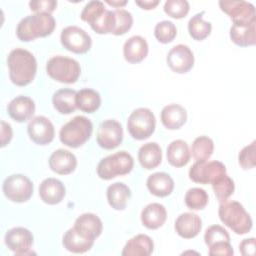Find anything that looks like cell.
I'll return each instance as SVG.
<instances>
[{
  "label": "cell",
  "mask_w": 256,
  "mask_h": 256,
  "mask_svg": "<svg viewBox=\"0 0 256 256\" xmlns=\"http://www.w3.org/2000/svg\"><path fill=\"white\" fill-rule=\"evenodd\" d=\"M219 6L232 19L233 23L256 22L255 7L250 2L244 0H221L219 1Z\"/></svg>",
  "instance_id": "obj_12"
},
{
  "label": "cell",
  "mask_w": 256,
  "mask_h": 256,
  "mask_svg": "<svg viewBox=\"0 0 256 256\" xmlns=\"http://www.w3.org/2000/svg\"><path fill=\"white\" fill-rule=\"evenodd\" d=\"M9 78L17 86L30 84L37 72V61L34 55L23 48L13 49L7 57Z\"/></svg>",
  "instance_id": "obj_1"
},
{
  "label": "cell",
  "mask_w": 256,
  "mask_h": 256,
  "mask_svg": "<svg viewBox=\"0 0 256 256\" xmlns=\"http://www.w3.org/2000/svg\"><path fill=\"white\" fill-rule=\"evenodd\" d=\"M255 238H248L244 239L239 244V250L242 255L244 256H252L255 253Z\"/></svg>",
  "instance_id": "obj_45"
},
{
  "label": "cell",
  "mask_w": 256,
  "mask_h": 256,
  "mask_svg": "<svg viewBox=\"0 0 256 256\" xmlns=\"http://www.w3.org/2000/svg\"><path fill=\"white\" fill-rule=\"evenodd\" d=\"M175 231L177 234L185 239L196 237L202 228L201 218L191 212H184L180 214L175 220Z\"/></svg>",
  "instance_id": "obj_18"
},
{
  "label": "cell",
  "mask_w": 256,
  "mask_h": 256,
  "mask_svg": "<svg viewBox=\"0 0 256 256\" xmlns=\"http://www.w3.org/2000/svg\"><path fill=\"white\" fill-rule=\"evenodd\" d=\"M60 41L64 48L76 54L88 52L92 45L90 35L78 26H67L61 31Z\"/></svg>",
  "instance_id": "obj_11"
},
{
  "label": "cell",
  "mask_w": 256,
  "mask_h": 256,
  "mask_svg": "<svg viewBox=\"0 0 256 256\" xmlns=\"http://www.w3.org/2000/svg\"><path fill=\"white\" fill-rule=\"evenodd\" d=\"M168 162L174 167H183L188 164L191 157L188 144L181 139L172 141L166 151Z\"/></svg>",
  "instance_id": "obj_28"
},
{
  "label": "cell",
  "mask_w": 256,
  "mask_h": 256,
  "mask_svg": "<svg viewBox=\"0 0 256 256\" xmlns=\"http://www.w3.org/2000/svg\"><path fill=\"white\" fill-rule=\"evenodd\" d=\"M30 9L35 13H49L53 12L57 7L55 0H33L29 2Z\"/></svg>",
  "instance_id": "obj_43"
},
{
  "label": "cell",
  "mask_w": 256,
  "mask_h": 256,
  "mask_svg": "<svg viewBox=\"0 0 256 256\" xmlns=\"http://www.w3.org/2000/svg\"><path fill=\"white\" fill-rule=\"evenodd\" d=\"M209 248V255L211 256H232L234 254L233 248L230 242L221 241L213 244Z\"/></svg>",
  "instance_id": "obj_44"
},
{
  "label": "cell",
  "mask_w": 256,
  "mask_h": 256,
  "mask_svg": "<svg viewBox=\"0 0 256 256\" xmlns=\"http://www.w3.org/2000/svg\"><path fill=\"white\" fill-rule=\"evenodd\" d=\"M214 151V142L208 136H198L192 143L191 153L196 161L208 160Z\"/></svg>",
  "instance_id": "obj_35"
},
{
  "label": "cell",
  "mask_w": 256,
  "mask_h": 256,
  "mask_svg": "<svg viewBox=\"0 0 256 256\" xmlns=\"http://www.w3.org/2000/svg\"><path fill=\"white\" fill-rule=\"evenodd\" d=\"M154 250L153 240L146 234H138L129 239L123 250L122 256H149Z\"/></svg>",
  "instance_id": "obj_25"
},
{
  "label": "cell",
  "mask_w": 256,
  "mask_h": 256,
  "mask_svg": "<svg viewBox=\"0 0 256 256\" xmlns=\"http://www.w3.org/2000/svg\"><path fill=\"white\" fill-rule=\"evenodd\" d=\"M185 204L191 210H201L208 204L207 192L199 187L190 188L185 194Z\"/></svg>",
  "instance_id": "obj_36"
},
{
  "label": "cell",
  "mask_w": 256,
  "mask_h": 256,
  "mask_svg": "<svg viewBox=\"0 0 256 256\" xmlns=\"http://www.w3.org/2000/svg\"><path fill=\"white\" fill-rule=\"evenodd\" d=\"M12 127L9 123L1 121V147H5L12 139Z\"/></svg>",
  "instance_id": "obj_46"
},
{
  "label": "cell",
  "mask_w": 256,
  "mask_h": 256,
  "mask_svg": "<svg viewBox=\"0 0 256 256\" xmlns=\"http://www.w3.org/2000/svg\"><path fill=\"white\" fill-rule=\"evenodd\" d=\"M113 13L115 16V25L112 34L119 36L128 32L133 25L132 14L125 9H115Z\"/></svg>",
  "instance_id": "obj_39"
},
{
  "label": "cell",
  "mask_w": 256,
  "mask_h": 256,
  "mask_svg": "<svg viewBox=\"0 0 256 256\" xmlns=\"http://www.w3.org/2000/svg\"><path fill=\"white\" fill-rule=\"evenodd\" d=\"M3 193L12 202L23 203L28 201L33 194L32 181L23 174L8 176L2 185Z\"/></svg>",
  "instance_id": "obj_9"
},
{
  "label": "cell",
  "mask_w": 256,
  "mask_h": 256,
  "mask_svg": "<svg viewBox=\"0 0 256 256\" xmlns=\"http://www.w3.org/2000/svg\"><path fill=\"white\" fill-rule=\"evenodd\" d=\"M77 92L70 88H62L54 92L52 96V103L54 108L61 114H70L75 111Z\"/></svg>",
  "instance_id": "obj_32"
},
{
  "label": "cell",
  "mask_w": 256,
  "mask_h": 256,
  "mask_svg": "<svg viewBox=\"0 0 256 256\" xmlns=\"http://www.w3.org/2000/svg\"><path fill=\"white\" fill-rule=\"evenodd\" d=\"M230 38L241 47L252 46L256 42V22L233 23L230 28Z\"/></svg>",
  "instance_id": "obj_24"
},
{
  "label": "cell",
  "mask_w": 256,
  "mask_h": 256,
  "mask_svg": "<svg viewBox=\"0 0 256 256\" xmlns=\"http://www.w3.org/2000/svg\"><path fill=\"white\" fill-rule=\"evenodd\" d=\"M212 189L220 202L226 201L234 192L235 184L227 174L222 175L212 183Z\"/></svg>",
  "instance_id": "obj_37"
},
{
  "label": "cell",
  "mask_w": 256,
  "mask_h": 256,
  "mask_svg": "<svg viewBox=\"0 0 256 256\" xmlns=\"http://www.w3.org/2000/svg\"><path fill=\"white\" fill-rule=\"evenodd\" d=\"M93 132V124L85 116H75L65 123L60 131V141L71 148H78L85 144L91 137Z\"/></svg>",
  "instance_id": "obj_5"
},
{
  "label": "cell",
  "mask_w": 256,
  "mask_h": 256,
  "mask_svg": "<svg viewBox=\"0 0 256 256\" xmlns=\"http://www.w3.org/2000/svg\"><path fill=\"white\" fill-rule=\"evenodd\" d=\"M46 72L54 80L60 83H75L80 74L81 67L78 61L66 56H53L46 63Z\"/></svg>",
  "instance_id": "obj_6"
},
{
  "label": "cell",
  "mask_w": 256,
  "mask_h": 256,
  "mask_svg": "<svg viewBox=\"0 0 256 256\" xmlns=\"http://www.w3.org/2000/svg\"><path fill=\"white\" fill-rule=\"evenodd\" d=\"M224 174H226V167L217 160L196 161L189 170V178L200 184H212Z\"/></svg>",
  "instance_id": "obj_10"
},
{
  "label": "cell",
  "mask_w": 256,
  "mask_h": 256,
  "mask_svg": "<svg viewBox=\"0 0 256 256\" xmlns=\"http://www.w3.org/2000/svg\"><path fill=\"white\" fill-rule=\"evenodd\" d=\"M156 119L153 112L144 107L131 112L127 120V129L132 138L144 140L149 138L155 131Z\"/></svg>",
  "instance_id": "obj_8"
},
{
  "label": "cell",
  "mask_w": 256,
  "mask_h": 256,
  "mask_svg": "<svg viewBox=\"0 0 256 256\" xmlns=\"http://www.w3.org/2000/svg\"><path fill=\"white\" fill-rule=\"evenodd\" d=\"M204 11L197 13L192 16L188 22V32L190 36L198 41L204 40L207 38L212 30V25L208 21L203 20Z\"/></svg>",
  "instance_id": "obj_34"
},
{
  "label": "cell",
  "mask_w": 256,
  "mask_h": 256,
  "mask_svg": "<svg viewBox=\"0 0 256 256\" xmlns=\"http://www.w3.org/2000/svg\"><path fill=\"white\" fill-rule=\"evenodd\" d=\"M30 139L38 145H47L54 139L55 129L52 122L45 116H36L27 126Z\"/></svg>",
  "instance_id": "obj_16"
},
{
  "label": "cell",
  "mask_w": 256,
  "mask_h": 256,
  "mask_svg": "<svg viewBox=\"0 0 256 256\" xmlns=\"http://www.w3.org/2000/svg\"><path fill=\"white\" fill-rule=\"evenodd\" d=\"M177 35V28L172 21L163 20L156 24L154 28V36L163 44L170 43Z\"/></svg>",
  "instance_id": "obj_38"
},
{
  "label": "cell",
  "mask_w": 256,
  "mask_h": 256,
  "mask_svg": "<svg viewBox=\"0 0 256 256\" xmlns=\"http://www.w3.org/2000/svg\"><path fill=\"white\" fill-rule=\"evenodd\" d=\"M146 185L151 194L157 197H166L174 189L172 177L165 172H155L151 174L146 181Z\"/></svg>",
  "instance_id": "obj_27"
},
{
  "label": "cell",
  "mask_w": 256,
  "mask_h": 256,
  "mask_svg": "<svg viewBox=\"0 0 256 256\" xmlns=\"http://www.w3.org/2000/svg\"><path fill=\"white\" fill-rule=\"evenodd\" d=\"M138 160L140 165L147 170L156 168L162 161V151L156 142L143 144L138 150Z\"/></svg>",
  "instance_id": "obj_29"
},
{
  "label": "cell",
  "mask_w": 256,
  "mask_h": 256,
  "mask_svg": "<svg viewBox=\"0 0 256 256\" xmlns=\"http://www.w3.org/2000/svg\"><path fill=\"white\" fill-rule=\"evenodd\" d=\"M107 4L113 6V7H116V8H120L122 6H125L127 4V1L126 0H106L105 1Z\"/></svg>",
  "instance_id": "obj_48"
},
{
  "label": "cell",
  "mask_w": 256,
  "mask_h": 256,
  "mask_svg": "<svg viewBox=\"0 0 256 256\" xmlns=\"http://www.w3.org/2000/svg\"><path fill=\"white\" fill-rule=\"evenodd\" d=\"M218 215L222 223L239 235L248 233L252 228V219L243 205L238 201L221 202Z\"/></svg>",
  "instance_id": "obj_3"
},
{
  "label": "cell",
  "mask_w": 256,
  "mask_h": 256,
  "mask_svg": "<svg viewBox=\"0 0 256 256\" xmlns=\"http://www.w3.org/2000/svg\"><path fill=\"white\" fill-rule=\"evenodd\" d=\"M94 241L95 239L73 226L65 232L62 243L64 248L72 253H85L92 248Z\"/></svg>",
  "instance_id": "obj_17"
},
{
  "label": "cell",
  "mask_w": 256,
  "mask_h": 256,
  "mask_svg": "<svg viewBox=\"0 0 256 256\" xmlns=\"http://www.w3.org/2000/svg\"><path fill=\"white\" fill-rule=\"evenodd\" d=\"M135 3L142 9L150 10L154 9L159 4V0H137Z\"/></svg>",
  "instance_id": "obj_47"
},
{
  "label": "cell",
  "mask_w": 256,
  "mask_h": 256,
  "mask_svg": "<svg viewBox=\"0 0 256 256\" xmlns=\"http://www.w3.org/2000/svg\"><path fill=\"white\" fill-rule=\"evenodd\" d=\"M123 140V128L122 125L114 119L104 120L100 123L96 141L98 145L106 150H111L118 147Z\"/></svg>",
  "instance_id": "obj_13"
},
{
  "label": "cell",
  "mask_w": 256,
  "mask_h": 256,
  "mask_svg": "<svg viewBox=\"0 0 256 256\" xmlns=\"http://www.w3.org/2000/svg\"><path fill=\"white\" fill-rule=\"evenodd\" d=\"M33 240L32 232L24 227H14L9 229L4 238L5 245L16 255L32 254L31 247L33 245Z\"/></svg>",
  "instance_id": "obj_14"
},
{
  "label": "cell",
  "mask_w": 256,
  "mask_h": 256,
  "mask_svg": "<svg viewBox=\"0 0 256 256\" xmlns=\"http://www.w3.org/2000/svg\"><path fill=\"white\" fill-rule=\"evenodd\" d=\"M77 166L76 156L65 149L55 150L49 157V167L51 170L60 175L72 173Z\"/></svg>",
  "instance_id": "obj_21"
},
{
  "label": "cell",
  "mask_w": 256,
  "mask_h": 256,
  "mask_svg": "<svg viewBox=\"0 0 256 256\" xmlns=\"http://www.w3.org/2000/svg\"><path fill=\"white\" fill-rule=\"evenodd\" d=\"M106 195L108 203L113 209L124 210L131 197V191L126 184L122 182H115L108 186Z\"/></svg>",
  "instance_id": "obj_30"
},
{
  "label": "cell",
  "mask_w": 256,
  "mask_h": 256,
  "mask_svg": "<svg viewBox=\"0 0 256 256\" xmlns=\"http://www.w3.org/2000/svg\"><path fill=\"white\" fill-rule=\"evenodd\" d=\"M162 124L169 130H176L182 127L187 120L186 109L179 104H168L163 107L160 114Z\"/></svg>",
  "instance_id": "obj_23"
},
{
  "label": "cell",
  "mask_w": 256,
  "mask_h": 256,
  "mask_svg": "<svg viewBox=\"0 0 256 256\" xmlns=\"http://www.w3.org/2000/svg\"><path fill=\"white\" fill-rule=\"evenodd\" d=\"M167 219V211L160 203H150L141 211V222L148 229H158Z\"/></svg>",
  "instance_id": "obj_26"
},
{
  "label": "cell",
  "mask_w": 256,
  "mask_h": 256,
  "mask_svg": "<svg viewBox=\"0 0 256 256\" xmlns=\"http://www.w3.org/2000/svg\"><path fill=\"white\" fill-rule=\"evenodd\" d=\"M75 102L79 110L86 113H94L101 105V96L94 89L83 88L77 92Z\"/></svg>",
  "instance_id": "obj_33"
},
{
  "label": "cell",
  "mask_w": 256,
  "mask_h": 256,
  "mask_svg": "<svg viewBox=\"0 0 256 256\" xmlns=\"http://www.w3.org/2000/svg\"><path fill=\"white\" fill-rule=\"evenodd\" d=\"M166 62L173 72L187 73L194 65V54L187 45L178 44L169 50Z\"/></svg>",
  "instance_id": "obj_15"
},
{
  "label": "cell",
  "mask_w": 256,
  "mask_h": 256,
  "mask_svg": "<svg viewBox=\"0 0 256 256\" xmlns=\"http://www.w3.org/2000/svg\"><path fill=\"white\" fill-rule=\"evenodd\" d=\"M80 17L98 34L112 33L114 29V13L111 10H107L101 1L92 0L88 2L84 6Z\"/></svg>",
  "instance_id": "obj_4"
},
{
  "label": "cell",
  "mask_w": 256,
  "mask_h": 256,
  "mask_svg": "<svg viewBox=\"0 0 256 256\" xmlns=\"http://www.w3.org/2000/svg\"><path fill=\"white\" fill-rule=\"evenodd\" d=\"M56 21L49 13H34L20 20L16 28V35L23 42L49 36L55 29Z\"/></svg>",
  "instance_id": "obj_2"
},
{
  "label": "cell",
  "mask_w": 256,
  "mask_h": 256,
  "mask_svg": "<svg viewBox=\"0 0 256 256\" xmlns=\"http://www.w3.org/2000/svg\"><path fill=\"white\" fill-rule=\"evenodd\" d=\"M190 9V5L186 0H168L164 4V11L167 15L175 19L185 17Z\"/></svg>",
  "instance_id": "obj_40"
},
{
  "label": "cell",
  "mask_w": 256,
  "mask_h": 256,
  "mask_svg": "<svg viewBox=\"0 0 256 256\" xmlns=\"http://www.w3.org/2000/svg\"><path fill=\"white\" fill-rule=\"evenodd\" d=\"M255 141H253L251 144L245 146L238 155V162L240 166L247 170V169H252L256 165V160H255Z\"/></svg>",
  "instance_id": "obj_42"
},
{
  "label": "cell",
  "mask_w": 256,
  "mask_h": 256,
  "mask_svg": "<svg viewBox=\"0 0 256 256\" xmlns=\"http://www.w3.org/2000/svg\"><path fill=\"white\" fill-rule=\"evenodd\" d=\"M134 166L133 157L126 151H119L100 160L97 174L103 180H110L118 175H126Z\"/></svg>",
  "instance_id": "obj_7"
},
{
  "label": "cell",
  "mask_w": 256,
  "mask_h": 256,
  "mask_svg": "<svg viewBox=\"0 0 256 256\" xmlns=\"http://www.w3.org/2000/svg\"><path fill=\"white\" fill-rule=\"evenodd\" d=\"M74 227L93 239L99 237L103 230L101 219L93 213H84L78 216L75 220Z\"/></svg>",
  "instance_id": "obj_31"
},
{
  "label": "cell",
  "mask_w": 256,
  "mask_h": 256,
  "mask_svg": "<svg viewBox=\"0 0 256 256\" xmlns=\"http://www.w3.org/2000/svg\"><path fill=\"white\" fill-rule=\"evenodd\" d=\"M204 241L205 244L210 247L213 244L221 241H227L230 242V236L226 229H224L220 225H211L209 226L204 234Z\"/></svg>",
  "instance_id": "obj_41"
},
{
  "label": "cell",
  "mask_w": 256,
  "mask_h": 256,
  "mask_svg": "<svg viewBox=\"0 0 256 256\" xmlns=\"http://www.w3.org/2000/svg\"><path fill=\"white\" fill-rule=\"evenodd\" d=\"M9 116L16 122H25L35 113V103L28 96H17L7 106Z\"/></svg>",
  "instance_id": "obj_19"
},
{
  "label": "cell",
  "mask_w": 256,
  "mask_h": 256,
  "mask_svg": "<svg viewBox=\"0 0 256 256\" xmlns=\"http://www.w3.org/2000/svg\"><path fill=\"white\" fill-rule=\"evenodd\" d=\"M66 189L64 184L56 178H46L39 186V196L41 200L49 205L60 203L65 197Z\"/></svg>",
  "instance_id": "obj_20"
},
{
  "label": "cell",
  "mask_w": 256,
  "mask_h": 256,
  "mask_svg": "<svg viewBox=\"0 0 256 256\" xmlns=\"http://www.w3.org/2000/svg\"><path fill=\"white\" fill-rule=\"evenodd\" d=\"M148 48L145 38L140 35H134L125 41L123 45V56L129 63H139L146 58Z\"/></svg>",
  "instance_id": "obj_22"
}]
</instances>
